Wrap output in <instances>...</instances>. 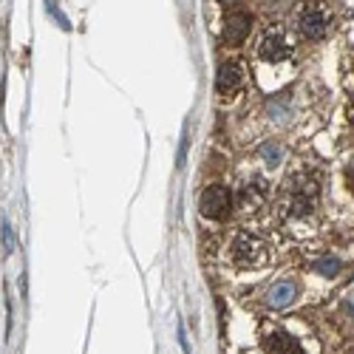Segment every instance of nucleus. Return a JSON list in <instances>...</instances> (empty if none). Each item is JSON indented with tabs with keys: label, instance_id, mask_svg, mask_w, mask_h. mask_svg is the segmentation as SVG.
Returning a JSON list of instances; mask_svg holds the SVG:
<instances>
[{
	"label": "nucleus",
	"instance_id": "1",
	"mask_svg": "<svg viewBox=\"0 0 354 354\" xmlns=\"http://www.w3.org/2000/svg\"><path fill=\"white\" fill-rule=\"evenodd\" d=\"M320 193V182L315 176H289V198H286V213L289 216H306L312 213L315 201Z\"/></svg>",
	"mask_w": 354,
	"mask_h": 354
},
{
	"label": "nucleus",
	"instance_id": "2",
	"mask_svg": "<svg viewBox=\"0 0 354 354\" xmlns=\"http://www.w3.org/2000/svg\"><path fill=\"white\" fill-rule=\"evenodd\" d=\"M230 258L235 267H261L267 261V244H263L258 235H250V232H241L235 235V241L230 247Z\"/></svg>",
	"mask_w": 354,
	"mask_h": 354
},
{
	"label": "nucleus",
	"instance_id": "3",
	"mask_svg": "<svg viewBox=\"0 0 354 354\" xmlns=\"http://www.w3.org/2000/svg\"><path fill=\"white\" fill-rule=\"evenodd\" d=\"M198 210H201L204 218H213V221L227 218L230 210H232V193H230L224 185L204 187L201 196H198Z\"/></svg>",
	"mask_w": 354,
	"mask_h": 354
},
{
	"label": "nucleus",
	"instance_id": "4",
	"mask_svg": "<svg viewBox=\"0 0 354 354\" xmlns=\"http://www.w3.org/2000/svg\"><path fill=\"white\" fill-rule=\"evenodd\" d=\"M289 54H292V43H289L286 28H281V26L267 28L263 37H261V43H258V57H261V60L283 63V60H289Z\"/></svg>",
	"mask_w": 354,
	"mask_h": 354
},
{
	"label": "nucleus",
	"instance_id": "5",
	"mask_svg": "<svg viewBox=\"0 0 354 354\" xmlns=\"http://www.w3.org/2000/svg\"><path fill=\"white\" fill-rule=\"evenodd\" d=\"M326 26H329V17L323 12V6H317V3H306L298 12V28L309 40H317V37L326 35Z\"/></svg>",
	"mask_w": 354,
	"mask_h": 354
},
{
	"label": "nucleus",
	"instance_id": "6",
	"mask_svg": "<svg viewBox=\"0 0 354 354\" xmlns=\"http://www.w3.org/2000/svg\"><path fill=\"white\" fill-rule=\"evenodd\" d=\"M250 26H252V17L247 12H232L227 15V23H224V43L227 46H241L244 37L250 35Z\"/></svg>",
	"mask_w": 354,
	"mask_h": 354
},
{
	"label": "nucleus",
	"instance_id": "7",
	"mask_svg": "<svg viewBox=\"0 0 354 354\" xmlns=\"http://www.w3.org/2000/svg\"><path fill=\"white\" fill-rule=\"evenodd\" d=\"M244 82V71L239 63H224L218 68V77H216V88H218V94H232V91H239Z\"/></svg>",
	"mask_w": 354,
	"mask_h": 354
},
{
	"label": "nucleus",
	"instance_id": "8",
	"mask_svg": "<svg viewBox=\"0 0 354 354\" xmlns=\"http://www.w3.org/2000/svg\"><path fill=\"white\" fill-rule=\"evenodd\" d=\"M263 348H267V354H304L301 343L295 340L292 335H286V332L267 335V340H263Z\"/></svg>",
	"mask_w": 354,
	"mask_h": 354
},
{
	"label": "nucleus",
	"instance_id": "9",
	"mask_svg": "<svg viewBox=\"0 0 354 354\" xmlns=\"http://www.w3.org/2000/svg\"><path fill=\"white\" fill-rule=\"evenodd\" d=\"M267 193H270V187H267V182H263V179L247 182L241 187V204H244V210H258L261 204L267 201Z\"/></svg>",
	"mask_w": 354,
	"mask_h": 354
},
{
	"label": "nucleus",
	"instance_id": "10",
	"mask_svg": "<svg viewBox=\"0 0 354 354\" xmlns=\"http://www.w3.org/2000/svg\"><path fill=\"white\" fill-rule=\"evenodd\" d=\"M270 306H275V309H286L295 298H298V286H295L292 281H278V283H272V289H270Z\"/></svg>",
	"mask_w": 354,
	"mask_h": 354
},
{
	"label": "nucleus",
	"instance_id": "11",
	"mask_svg": "<svg viewBox=\"0 0 354 354\" xmlns=\"http://www.w3.org/2000/svg\"><path fill=\"white\" fill-rule=\"evenodd\" d=\"M315 270H317L320 275H329V278H332V275L340 272V261H337V258H320V261L315 263Z\"/></svg>",
	"mask_w": 354,
	"mask_h": 354
},
{
	"label": "nucleus",
	"instance_id": "12",
	"mask_svg": "<svg viewBox=\"0 0 354 354\" xmlns=\"http://www.w3.org/2000/svg\"><path fill=\"white\" fill-rule=\"evenodd\" d=\"M46 9H48V15H51L57 23H60L63 28H68V26H71V23H68V17H63V15H60V9L54 6V0H46Z\"/></svg>",
	"mask_w": 354,
	"mask_h": 354
},
{
	"label": "nucleus",
	"instance_id": "13",
	"mask_svg": "<svg viewBox=\"0 0 354 354\" xmlns=\"http://www.w3.org/2000/svg\"><path fill=\"white\" fill-rule=\"evenodd\" d=\"M263 156H267V165H272V167L281 162V151H278V147H272V145L263 147Z\"/></svg>",
	"mask_w": 354,
	"mask_h": 354
},
{
	"label": "nucleus",
	"instance_id": "14",
	"mask_svg": "<svg viewBox=\"0 0 354 354\" xmlns=\"http://www.w3.org/2000/svg\"><path fill=\"white\" fill-rule=\"evenodd\" d=\"M346 182H348V187L354 190V159L346 165Z\"/></svg>",
	"mask_w": 354,
	"mask_h": 354
},
{
	"label": "nucleus",
	"instance_id": "15",
	"mask_svg": "<svg viewBox=\"0 0 354 354\" xmlns=\"http://www.w3.org/2000/svg\"><path fill=\"white\" fill-rule=\"evenodd\" d=\"M221 3H230V6H235V3H241V0H221Z\"/></svg>",
	"mask_w": 354,
	"mask_h": 354
}]
</instances>
